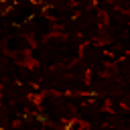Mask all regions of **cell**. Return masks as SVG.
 <instances>
[{"label": "cell", "mask_w": 130, "mask_h": 130, "mask_svg": "<svg viewBox=\"0 0 130 130\" xmlns=\"http://www.w3.org/2000/svg\"><path fill=\"white\" fill-rule=\"evenodd\" d=\"M26 98H28V100H30L32 104H37V106H41V98H43L41 93H28Z\"/></svg>", "instance_id": "1"}]
</instances>
